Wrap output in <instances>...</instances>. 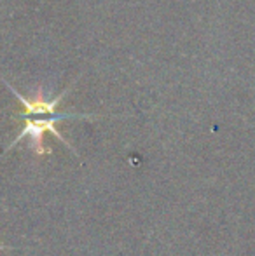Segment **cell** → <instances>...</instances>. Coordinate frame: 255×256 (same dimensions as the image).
I'll return each instance as SVG.
<instances>
[{"label": "cell", "instance_id": "obj_1", "mask_svg": "<svg viewBox=\"0 0 255 256\" xmlns=\"http://www.w3.org/2000/svg\"><path fill=\"white\" fill-rule=\"evenodd\" d=\"M74 117H89V115H74V114H58V115H51V117H44V118H32V117H25L27 118V126H25V129L21 131L20 136H16V140H14L13 143H11L9 150L13 148L16 143H20L23 138H30V146L35 150V154L42 155V154H48V150L44 148V132H51L53 136H56V138L60 140V142H63L65 145L68 146V148H72L70 145H68L67 142H65V138L62 136V132L56 129V124H58L60 120H63V118H74Z\"/></svg>", "mask_w": 255, "mask_h": 256}]
</instances>
